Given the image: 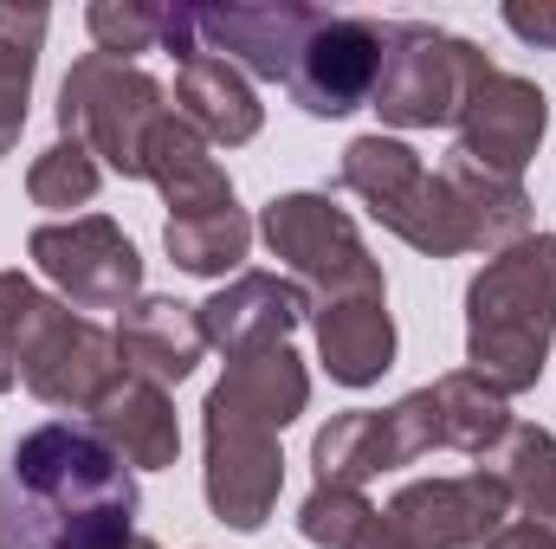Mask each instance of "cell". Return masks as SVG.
<instances>
[{
    "label": "cell",
    "mask_w": 556,
    "mask_h": 549,
    "mask_svg": "<svg viewBox=\"0 0 556 549\" xmlns=\"http://www.w3.org/2000/svg\"><path fill=\"white\" fill-rule=\"evenodd\" d=\"M505 26L531 46H556V0L551 7H505Z\"/></svg>",
    "instance_id": "32"
},
{
    "label": "cell",
    "mask_w": 556,
    "mask_h": 549,
    "mask_svg": "<svg viewBox=\"0 0 556 549\" xmlns=\"http://www.w3.org/2000/svg\"><path fill=\"white\" fill-rule=\"evenodd\" d=\"M162 13L168 7H142V0H91L85 7V26H91V46L104 59H137V52H155L162 46Z\"/></svg>",
    "instance_id": "29"
},
{
    "label": "cell",
    "mask_w": 556,
    "mask_h": 549,
    "mask_svg": "<svg viewBox=\"0 0 556 549\" xmlns=\"http://www.w3.org/2000/svg\"><path fill=\"white\" fill-rule=\"evenodd\" d=\"M98 188H104L98 155H91L85 142H65V137L52 142L46 155H33V168H26V201H33V207H52V214L91 207Z\"/></svg>",
    "instance_id": "27"
},
{
    "label": "cell",
    "mask_w": 556,
    "mask_h": 549,
    "mask_svg": "<svg viewBox=\"0 0 556 549\" xmlns=\"http://www.w3.org/2000/svg\"><path fill=\"white\" fill-rule=\"evenodd\" d=\"M137 537V472L72 420H46L7 446L0 549H124Z\"/></svg>",
    "instance_id": "1"
},
{
    "label": "cell",
    "mask_w": 556,
    "mask_h": 549,
    "mask_svg": "<svg viewBox=\"0 0 556 549\" xmlns=\"http://www.w3.org/2000/svg\"><path fill=\"white\" fill-rule=\"evenodd\" d=\"M556 343V233H531L466 284V362L505 401L538 388Z\"/></svg>",
    "instance_id": "2"
},
{
    "label": "cell",
    "mask_w": 556,
    "mask_h": 549,
    "mask_svg": "<svg viewBox=\"0 0 556 549\" xmlns=\"http://www.w3.org/2000/svg\"><path fill=\"white\" fill-rule=\"evenodd\" d=\"M162 117H168V91L149 72L104 59V52L72 59L65 85H59V137L85 142L98 155V168L124 175V181H142V137Z\"/></svg>",
    "instance_id": "4"
},
{
    "label": "cell",
    "mask_w": 556,
    "mask_h": 549,
    "mask_svg": "<svg viewBox=\"0 0 556 549\" xmlns=\"http://www.w3.org/2000/svg\"><path fill=\"white\" fill-rule=\"evenodd\" d=\"M33 266L59 291V304L85 310H130L142 297V253L111 214H72V220H46L26 240Z\"/></svg>",
    "instance_id": "8"
},
{
    "label": "cell",
    "mask_w": 556,
    "mask_h": 549,
    "mask_svg": "<svg viewBox=\"0 0 556 549\" xmlns=\"http://www.w3.org/2000/svg\"><path fill=\"white\" fill-rule=\"evenodd\" d=\"M343 194H356L402 246H415L427 259H459L466 253V233L453 220V201L440 188V175H427L415 149L402 137H356L343 149V168H337Z\"/></svg>",
    "instance_id": "5"
},
{
    "label": "cell",
    "mask_w": 556,
    "mask_h": 549,
    "mask_svg": "<svg viewBox=\"0 0 556 549\" xmlns=\"http://www.w3.org/2000/svg\"><path fill=\"white\" fill-rule=\"evenodd\" d=\"M175 117H181L194 137H207L214 149H240V142L260 137L266 104H260L253 78L233 72L227 59H188V65L175 72Z\"/></svg>",
    "instance_id": "20"
},
{
    "label": "cell",
    "mask_w": 556,
    "mask_h": 549,
    "mask_svg": "<svg viewBox=\"0 0 556 549\" xmlns=\"http://www.w3.org/2000/svg\"><path fill=\"white\" fill-rule=\"evenodd\" d=\"M440 188H446V201H453V220H459V233H466V253H505V246H518V240H531V194H525V181H511V175H492V168H479L472 155H446L440 168Z\"/></svg>",
    "instance_id": "17"
},
{
    "label": "cell",
    "mask_w": 556,
    "mask_h": 549,
    "mask_svg": "<svg viewBox=\"0 0 556 549\" xmlns=\"http://www.w3.org/2000/svg\"><path fill=\"white\" fill-rule=\"evenodd\" d=\"M162 246L181 272L194 278H227L247 253H253V220L247 207H227V214H181L162 227Z\"/></svg>",
    "instance_id": "26"
},
{
    "label": "cell",
    "mask_w": 556,
    "mask_h": 549,
    "mask_svg": "<svg viewBox=\"0 0 556 549\" xmlns=\"http://www.w3.org/2000/svg\"><path fill=\"white\" fill-rule=\"evenodd\" d=\"M453 130H459V155H472L492 175L525 181V168L538 162V142L551 130V98H544V85H531L518 72H492Z\"/></svg>",
    "instance_id": "13"
},
{
    "label": "cell",
    "mask_w": 556,
    "mask_h": 549,
    "mask_svg": "<svg viewBox=\"0 0 556 549\" xmlns=\"http://www.w3.org/2000/svg\"><path fill=\"white\" fill-rule=\"evenodd\" d=\"M311 465H317V485H343V491H363L369 478L395 472V439H389V408H350L330 413L311 439Z\"/></svg>",
    "instance_id": "21"
},
{
    "label": "cell",
    "mask_w": 556,
    "mask_h": 549,
    "mask_svg": "<svg viewBox=\"0 0 556 549\" xmlns=\"http://www.w3.org/2000/svg\"><path fill=\"white\" fill-rule=\"evenodd\" d=\"M376 78H382V20L324 13L285 78V91L304 117H350L376 98Z\"/></svg>",
    "instance_id": "9"
},
{
    "label": "cell",
    "mask_w": 556,
    "mask_h": 549,
    "mask_svg": "<svg viewBox=\"0 0 556 549\" xmlns=\"http://www.w3.org/2000/svg\"><path fill=\"white\" fill-rule=\"evenodd\" d=\"M46 26H52L46 7L0 0V155H13V142L26 130V98H33V72H39Z\"/></svg>",
    "instance_id": "25"
},
{
    "label": "cell",
    "mask_w": 556,
    "mask_h": 549,
    "mask_svg": "<svg viewBox=\"0 0 556 549\" xmlns=\"http://www.w3.org/2000/svg\"><path fill=\"white\" fill-rule=\"evenodd\" d=\"M142 181H155V188H162L168 220H181V214H227V207H240V201H233L227 168L214 162V142L194 137L175 111L142 137Z\"/></svg>",
    "instance_id": "19"
},
{
    "label": "cell",
    "mask_w": 556,
    "mask_h": 549,
    "mask_svg": "<svg viewBox=\"0 0 556 549\" xmlns=\"http://www.w3.org/2000/svg\"><path fill=\"white\" fill-rule=\"evenodd\" d=\"M117 356L124 369L155 382V388H175L201 369L207 356V336H201V310L181 304V297H137L124 317H117Z\"/></svg>",
    "instance_id": "16"
},
{
    "label": "cell",
    "mask_w": 556,
    "mask_h": 549,
    "mask_svg": "<svg viewBox=\"0 0 556 549\" xmlns=\"http://www.w3.org/2000/svg\"><path fill=\"white\" fill-rule=\"evenodd\" d=\"M485 472L505 485L511 511H525L531 524L556 531V433H544V426H511L498 439V452L485 459Z\"/></svg>",
    "instance_id": "24"
},
{
    "label": "cell",
    "mask_w": 556,
    "mask_h": 549,
    "mask_svg": "<svg viewBox=\"0 0 556 549\" xmlns=\"http://www.w3.org/2000/svg\"><path fill=\"white\" fill-rule=\"evenodd\" d=\"M492 72L498 65L472 39L433 20H382V78L369 104L389 130H453Z\"/></svg>",
    "instance_id": "3"
},
{
    "label": "cell",
    "mask_w": 556,
    "mask_h": 549,
    "mask_svg": "<svg viewBox=\"0 0 556 549\" xmlns=\"http://www.w3.org/2000/svg\"><path fill=\"white\" fill-rule=\"evenodd\" d=\"M485 549H556V531L531 524V518H518V524H505V531H498Z\"/></svg>",
    "instance_id": "33"
},
{
    "label": "cell",
    "mask_w": 556,
    "mask_h": 549,
    "mask_svg": "<svg viewBox=\"0 0 556 549\" xmlns=\"http://www.w3.org/2000/svg\"><path fill=\"white\" fill-rule=\"evenodd\" d=\"M433 408H440V446L466 452V459H492L498 439L518 426L511 420V401L498 388H485L472 369H453L433 382Z\"/></svg>",
    "instance_id": "23"
},
{
    "label": "cell",
    "mask_w": 556,
    "mask_h": 549,
    "mask_svg": "<svg viewBox=\"0 0 556 549\" xmlns=\"http://www.w3.org/2000/svg\"><path fill=\"white\" fill-rule=\"evenodd\" d=\"M369 518H376V505L363 491H343V485H311V498L298 505V531L317 549H350Z\"/></svg>",
    "instance_id": "30"
},
{
    "label": "cell",
    "mask_w": 556,
    "mask_h": 549,
    "mask_svg": "<svg viewBox=\"0 0 556 549\" xmlns=\"http://www.w3.org/2000/svg\"><path fill=\"white\" fill-rule=\"evenodd\" d=\"M382 518L408 537V549H485L511 524V498L479 465V472H459V478H415V485H402Z\"/></svg>",
    "instance_id": "12"
},
{
    "label": "cell",
    "mask_w": 556,
    "mask_h": 549,
    "mask_svg": "<svg viewBox=\"0 0 556 549\" xmlns=\"http://www.w3.org/2000/svg\"><path fill=\"white\" fill-rule=\"evenodd\" d=\"M201 446H207V465H201L207 511L227 531H240V537L266 531V518L278 511V491H285L278 426H266L260 413H247L240 401H227L220 388H207V401H201Z\"/></svg>",
    "instance_id": "7"
},
{
    "label": "cell",
    "mask_w": 556,
    "mask_h": 549,
    "mask_svg": "<svg viewBox=\"0 0 556 549\" xmlns=\"http://www.w3.org/2000/svg\"><path fill=\"white\" fill-rule=\"evenodd\" d=\"M311 323H317V362L330 369L337 388H376L395 369L389 291L382 297H330L311 310Z\"/></svg>",
    "instance_id": "18"
},
{
    "label": "cell",
    "mask_w": 556,
    "mask_h": 549,
    "mask_svg": "<svg viewBox=\"0 0 556 549\" xmlns=\"http://www.w3.org/2000/svg\"><path fill=\"white\" fill-rule=\"evenodd\" d=\"M324 7H298V0H253V7H188L194 26V59H227L247 78H273L285 85L304 39L317 33Z\"/></svg>",
    "instance_id": "11"
},
{
    "label": "cell",
    "mask_w": 556,
    "mask_h": 549,
    "mask_svg": "<svg viewBox=\"0 0 556 549\" xmlns=\"http://www.w3.org/2000/svg\"><path fill=\"white\" fill-rule=\"evenodd\" d=\"M260 240L273 246V259H285L298 284L311 291V304L330 297H382V266L369 259L356 220L330 201V194H273L260 214Z\"/></svg>",
    "instance_id": "6"
},
{
    "label": "cell",
    "mask_w": 556,
    "mask_h": 549,
    "mask_svg": "<svg viewBox=\"0 0 556 549\" xmlns=\"http://www.w3.org/2000/svg\"><path fill=\"white\" fill-rule=\"evenodd\" d=\"M350 549H408V537H402V531H395V524H389V518L376 511V518H369V524L356 531V544H350Z\"/></svg>",
    "instance_id": "34"
},
{
    "label": "cell",
    "mask_w": 556,
    "mask_h": 549,
    "mask_svg": "<svg viewBox=\"0 0 556 549\" xmlns=\"http://www.w3.org/2000/svg\"><path fill=\"white\" fill-rule=\"evenodd\" d=\"M214 388H220L227 401H240L247 413H260L278 433L311 408V375H304V362H298L285 343H278V349H253V356H233Z\"/></svg>",
    "instance_id": "22"
},
{
    "label": "cell",
    "mask_w": 556,
    "mask_h": 549,
    "mask_svg": "<svg viewBox=\"0 0 556 549\" xmlns=\"http://www.w3.org/2000/svg\"><path fill=\"white\" fill-rule=\"evenodd\" d=\"M124 375V356H117V336L91 317H78L72 304H52L46 323L33 330L26 343V362H20V382L46 401V408L65 413H91L98 395Z\"/></svg>",
    "instance_id": "10"
},
{
    "label": "cell",
    "mask_w": 556,
    "mask_h": 549,
    "mask_svg": "<svg viewBox=\"0 0 556 549\" xmlns=\"http://www.w3.org/2000/svg\"><path fill=\"white\" fill-rule=\"evenodd\" d=\"M389 439H395V465H415L440 446V408H433V388H415L389 408Z\"/></svg>",
    "instance_id": "31"
},
{
    "label": "cell",
    "mask_w": 556,
    "mask_h": 549,
    "mask_svg": "<svg viewBox=\"0 0 556 549\" xmlns=\"http://www.w3.org/2000/svg\"><path fill=\"white\" fill-rule=\"evenodd\" d=\"M124 549H162V544H149V537H130V544H124Z\"/></svg>",
    "instance_id": "35"
},
{
    "label": "cell",
    "mask_w": 556,
    "mask_h": 549,
    "mask_svg": "<svg viewBox=\"0 0 556 549\" xmlns=\"http://www.w3.org/2000/svg\"><path fill=\"white\" fill-rule=\"evenodd\" d=\"M52 304H59V297H46L26 272H0V395L20 382L26 343H33V330L46 323Z\"/></svg>",
    "instance_id": "28"
},
{
    "label": "cell",
    "mask_w": 556,
    "mask_h": 549,
    "mask_svg": "<svg viewBox=\"0 0 556 549\" xmlns=\"http://www.w3.org/2000/svg\"><path fill=\"white\" fill-rule=\"evenodd\" d=\"M91 433H98L130 472H162V465L181 459V420H175L168 388L142 382V375H130V369L98 395V408H91Z\"/></svg>",
    "instance_id": "15"
},
{
    "label": "cell",
    "mask_w": 556,
    "mask_h": 549,
    "mask_svg": "<svg viewBox=\"0 0 556 549\" xmlns=\"http://www.w3.org/2000/svg\"><path fill=\"white\" fill-rule=\"evenodd\" d=\"M194 310H201L207 349H220L233 362V356H253V349H278L317 304H311V291L298 278L240 272V278H227L207 304H194Z\"/></svg>",
    "instance_id": "14"
}]
</instances>
